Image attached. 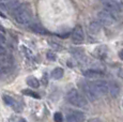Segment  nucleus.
I'll return each instance as SVG.
<instances>
[{
  "label": "nucleus",
  "mask_w": 123,
  "mask_h": 122,
  "mask_svg": "<svg viewBox=\"0 0 123 122\" xmlns=\"http://www.w3.org/2000/svg\"><path fill=\"white\" fill-rule=\"evenodd\" d=\"M67 100L71 105L78 108H87L88 107V98L76 89H71L68 92Z\"/></svg>",
  "instance_id": "f03ea898"
},
{
  "label": "nucleus",
  "mask_w": 123,
  "mask_h": 122,
  "mask_svg": "<svg viewBox=\"0 0 123 122\" xmlns=\"http://www.w3.org/2000/svg\"><path fill=\"white\" fill-rule=\"evenodd\" d=\"M30 28H31L33 31L37 32V33H41V34H47L48 33V31H47L46 29L43 27V26H41L40 24H31L30 25Z\"/></svg>",
  "instance_id": "dca6fc26"
},
{
  "label": "nucleus",
  "mask_w": 123,
  "mask_h": 122,
  "mask_svg": "<svg viewBox=\"0 0 123 122\" xmlns=\"http://www.w3.org/2000/svg\"><path fill=\"white\" fill-rule=\"evenodd\" d=\"M89 122H101L98 119H92V120H90Z\"/></svg>",
  "instance_id": "393cba45"
},
{
  "label": "nucleus",
  "mask_w": 123,
  "mask_h": 122,
  "mask_svg": "<svg viewBox=\"0 0 123 122\" xmlns=\"http://www.w3.org/2000/svg\"><path fill=\"white\" fill-rule=\"evenodd\" d=\"M6 43V37H4L3 34L0 33V44H4Z\"/></svg>",
  "instance_id": "4be33fe9"
},
{
  "label": "nucleus",
  "mask_w": 123,
  "mask_h": 122,
  "mask_svg": "<svg viewBox=\"0 0 123 122\" xmlns=\"http://www.w3.org/2000/svg\"><path fill=\"white\" fill-rule=\"evenodd\" d=\"M79 87H80V89H81L84 95L88 98L89 101H91V102H95V101L100 98V95L96 93V91H95V89H94L93 84L92 83L81 81V83L79 84Z\"/></svg>",
  "instance_id": "7ed1b4c3"
},
{
  "label": "nucleus",
  "mask_w": 123,
  "mask_h": 122,
  "mask_svg": "<svg viewBox=\"0 0 123 122\" xmlns=\"http://www.w3.org/2000/svg\"><path fill=\"white\" fill-rule=\"evenodd\" d=\"M122 106H123V102H122Z\"/></svg>",
  "instance_id": "c85d7f7f"
},
{
  "label": "nucleus",
  "mask_w": 123,
  "mask_h": 122,
  "mask_svg": "<svg viewBox=\"0 0 123 122\" xmlns=\"http://www.w3.org/2000/svg\"><path fill=\"white\" fill-rule=\"evenodd\" d=\"M54 118H55L56 122H63V116L60 114V112H56L55 116H54Z\"/></svg>",
  "instance_id": "aec40b11"
},
{
  "label": "nucleus",
  "mask_w": 123,
  "mask_h": 122,
  "mask_svg": "<svg viewBox=\"0 0 123 122\" xmlns=\"http://www.w3.org/2000/svg\"><path fill=\"white\" fill-rule=\"evenodd\" d=\"M119 57H120V59L123 61V49H121V50L119 51Z\"/></svg>",
  "instance_id": "5701e85b"
},
{
  "label": "nucleus",
  "mask_w": 123,
  "mask_h": 122,
  "mask_svg": "<svg viewBox=\"0 0 123 122\" xmlns=\"http://www.w3.org/2000/svg\"><path fill=\"white\" fill-rule=\"evenodd\" d=\"M23 94L29 95V97H32L34 98H40V95L37 94V92H34V91H32V90H29V89H25V90H23Z\"/></svg>",
  "instance_id": "6ab92c4d"
},
{
  "label": "nucleus",
  "mask_w": 123,
  "mask_h": 122,
  "mask_svg": "<svg viewBox=\"0 0 123 122\" xmlns=\"http://www.w3.org/2000/svg\"><path fill=\"white\" fill-rule=\"evenodd\" d=\"M13 65H14V60L11 55L6 54V55L0 57V67H1V71L3 74L9 73L13 69Z\"/></svg>",
  "instance_id": "39448f33"
},
{
  "label": "nucleus",
  "mask_w": 123,
  "mask_h": 122,
  "mask_svg": "<svg viewBox=\"0 0 123 122\" xmlns=\"http://www.w3.org/2000/svg\"><path fill=\"white\" fill-rule=\"evenodd\" d=\"M84 40H85L84 29H82L81 26L77 25L72 31V41L75 44H80L84 42Z\"/></svg>",
  "instance_id": "1a4fd4ad"
},
{
  "label": "nucleus",
  "mask_w": 123,
  "mask_h": 122,
  "mask_svg": "<svg viewBox=\"0 0 123 122\" xmlns=\"http://www.w3.org/2000/svg\"><path fill=\"white\" fill-rule=\"evenodd\" d=\"M94 55H95V57L102 58V59H103V58H105L106 55H107V48H106L105 46H101V47L96 48Z\"/></svg>",
  "instance_id": "f3484780"
},
{
  "label": "nucleus",
  "mask_w": 123,
  "mask_h": 122,
  "mask_svg": "<svg viewBox=\"0 0 123 122\" xmlns=\"http://www.w3.org/2000/svg\"><path fill=\"white\" fill-rule=\"evenodd\" d=\"M93 87L95 89L96 93L98 95H105L107 93H109V84L105 80H95L93 81Z\"/></svg>",
  "instance_id": "0eeeda50"
},
{
  "label": "nucleus",
  "mask_w": 123,
  "mask_h": 122,
  "mask_svg": "<svg viewBox=\"0 0 123 122\" xmlns=\"http://www.w3.org/2000/svg\"><path fill=\"white\" fill-rule=\"evenodd\" d=\"M86 119V116L80 110H70L67 115L68 122H84Z\"/></svg>",
  "instance_id": "6e6552de"
},
{
  "label": "nucleus",
  "mask_w": 123,
  "mask_h": 122,
  "mask_svg": "<svg viewBox=\"0 0 123 122\" xmlns=\"http://www.w3.org/2000/svg\"><path fill=\"white\" fill-rule=\"evenodd\" d=\"M85 77L87 78H98V77H101L103 76L104 73L102 71H98V70H94V69H89V70H86V71L82 72Z\"/></svg>",
  "instance_id": "f8f14e48"
},
{
  "label": "nucleus",
  "mask_w": 123,
  "mask_h": 122,
  "mask_svg": "<svg viewBox=\"0 0 123 122\" xmlns=\"http://www.w3.org/2000/svg\"><path fill=\"white\" fill-rule=\"evenodd\" d=\"M19 122H26V121H25V120H23V119H20Z\"/></svg>",
  "instance_id": "a878e982"
},
{
  "label": "nucleus",
  "mask_w": 123,
  "mask_h": 122,
  "mask_svg": "<svg viewBox=\"0 0 123 122\" xmlns=\"http://www.w3.org/2000/svg\"><path fill=\"white\" fill-rule=\"evenodd\" d=\"M118 75H119V76L123 79V71H119V74H118Z\"/></svg>",
  "instance_id": "b1692460"
},
{
  "label": "nucleus",
  "mask_w": 123,
  "mask_h": 122,
  "mask_svg": "<svg viewBox=\"0 0 123 122\" xmlns=\"http://www.w3.org/2000/svg\"><path fill=\"white\" fill-rule=\"evenodd\" d=\"M109 93L112 98H117L120 93V86L116 81L109 83Z\"/></svg>",
  "instance_id": "4468645a"
},
{
  "label": "nucleus",
  "mask_w": 123,
  "mask_h": 122,
  "mask_svg": "<svg viewBox=\"0 0 123 122\" xmlns=\"http://www.w3.org/2000/svg\"><path fill=\"white\" fill-rule=\"evenodd\" d=\"M6 54H8L6 53V48L4 47L3 44H0V57L3 56V55H6Z\"/></svg>",
  "instance_id": "412c9836"
},
{
  "label": "nucleus",
  "mask_w": 123,
  "mask_h": 122,
  "mask_svg": "<svg viewBox=\"0 0 123 122\" xmlns=\"http://www.w3.org/2000/svg\"><path fill=\"white\" fill-rule=\"evenodd\" d=\"M27 85L29 87H31L32 89H37L40 87V81L34 76H29L27 78Z\"/></svg>",
  "instance_id": "2eb2a0df"
},
{
  "label": "nucleus",
  "mask_w": 123,
  "mask_h": 122,
  "mask_svg": "<svg viewBox=\"0 0 123 122\" xmlns=\"http://www.w3.org/2000/svg\"><path fill=\"white\" fill-rule=\"evenodd\" d=\"M19 6H20V3L18 2V0H10V1H8L6 3L0 4V6H1L2 9H4L6 11H9V12H11L12 14L19 8Z\"/></svg>",
  "instance_id": "9b49d317"
},
{
  "label": "nucleus",
  "mask_w": 123,
  "mask_h": 122,
  "mask_svg": "<svg viewBox=\"0 0 123 122\" xmlns=\"http://www.w3.org/2000/svg\"><path fill=\"white\" fill-rule=\"evenodd\" d=\"M14 19L19 25H30L32 23V11L28 4H20L13 13Z\"/></svg>",
  "instance_id": "f257e3e1"
},
{
  "label": "nucleus",
  "mask_w": 123,
  "mask_h": 122,
  "mask_svg": "<svg viewBox=\"0 0 123 122\" xmlns=\"http://www.w3.org/2000/svg\"><path fill=\"white\" fill-rule=\"evenodd\" d=\"M104 10L108 11L117 20L120 19V17L122 16V13H123L121 6L117 1H115V0L104 1Z\"/></svg>",
  "instance_id": "20e7f679"
},
{
  "label": "nucleus",
  "mask_w": 123,
  "mask_h": 122,
  "mask_svg": "<svg viewBox=\"0 0 123 122\" xmlns=\"http://www.w3.org/2000/svg\"><path fill=\"white\" fill-rule=\"evenodd\" d=\"M98 20L104 26H112L117 22V19L106 10L100 11V12L98 13Z\"/></svg>",
  "instance_id": "423d86ee"
},
{
  "label": "nucleus",
  "mask_w": 123,
  "mask_h": 122,
  "mask_svg": "<svg viewBox=\"0 0 123 122\" xmlns=\"http://www.w3.org/2000/svg\"><path fill=\"white\" fill-rule=\"evenodd\" d=\"M1 74H3V73H2V71H1V67H0V75H1Z\"/></svg>",
  "instance_id": "bb28decb"
},
{
  "label": "nucleus",
  "mask_w": 123,
  "mask_h": 122,
  "mask_svg": "<svg viewBox=\"0 0 123 122\" xmlns=\"http://www.w3.org/2000/svg\"><path fill=\"white\" fill-rule=\"evenodd\" d=\"M101 28H102V24L98 20H93L89 24V31L90 33L92 34H96L101 31Z\"/></svg>",
  "instance_id": "ddd939ff"
},
{
  "label": "nucleus",
  "mask_w": 123,
  "mask_h": 122,
  "mask_svg": "<svg viewBox=\"0 0 123 122\" xmlns=\"http://www.w3.org/2000/svg\"><path fill=\"white\" fill-rule=\"evenodd\" d=\"M3 102L6 103V105L11 106L12 108H13L14 110H16V111H20V110H22L23 105L20 104V103H18L15 98L10 97V95H3Z\"/></svg>",
  "instance_id": "9d476101"
},
{
  "label": "nucleus",
  "mask_w": 123,
  "mask_h": 122,
  "mask_svg": "<svg viewBox=\"0 0 123 122\" xmlns=\"http://www.w3.org/2000/svg\"><path fill=\"white\" fill-rule=\"evenodd\" d=\"M63 70L61 69V67H56V69L53 70V72H51V77H53L54 79H60L61 77L63 76Z\"/></svg>",
  "instance_id": "a211bd4d"
},
{
  "label": "nucleus",
  "mask_w": 123,
  "mask_h": 122,
  "mask_svg": "<svg viewBox=\"0 0 123 122\" xmlns=\"http://www.w3.org/2000/svg\"><path fill=\"white\" fill-rule=\"evenodd\" d=\"M103 1H107V0H103Z\"/></svg>",
  "instance_id": "cd10ccee"
}]
</instances>
